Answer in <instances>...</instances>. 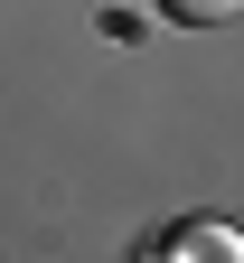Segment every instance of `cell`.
<instances>
[{"mask_svg":"<svg viewBox=\"0 0 244 263\" xmlns=\"http://www.w3.org/2000/svg\"><path fill=\"white\" fill-rule=\"evenodd\" d=\"M160 10L179 19V28H235V10H244V0H160Z\"/></svg>","mask_w":244,"mask_h":263,"instance_id":"6da1fadb","label":"cell"}]
</instances>
